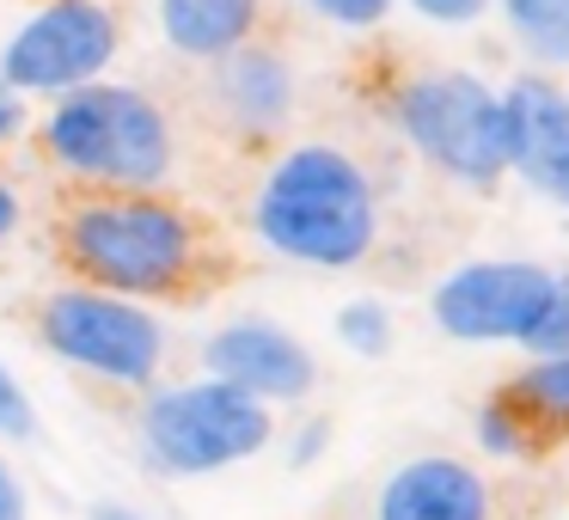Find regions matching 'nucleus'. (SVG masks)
<instances>
[{
    "label": "nucleus",
    "instance_id": "1",
    "mask_svg": "<svg viewBox=\"0 0 569 520\" xmlns=\"http://www.w3.org/2000/svg\"><path fill=\"white\" fill-rule=\"evenodd\" d=\"M209 233L153 190H92L62 214V258L99 294L190 300L209 276Z\"/></svg>",
    "mask_w": 569,
    "mask_h": 520
},
{
    "label": "nucleus",
    "instance_id": "2",
    "mask_svg": "<svg viewBox=\"0 0 569 520\" xmlns=\"http://www.w3.org/2000/svg\"><path fill=\"white\" fill-rule=\"evenodd\" d=\"M251 221L263 246L282 258L312 263V270H349L368 258L380 233V202L356 153L331 141H300L263 172Z\"/></svg>",
    "mask_w": 569,
    "mask_h": 520
},
{
    "label": "nucleus",
    "instance_id": "3",
    "mask_svg": "<svg viewBox=\"0 0 569 520\" xmlns=\"http://www.w3.org/2000/svg\"><path fill=\"white\" fill-rule=\"evenodd\" d=\"M38 148L62 172L87 178L92 190H153L172 172V123L136 87L92 80L80 92H62L43 117Z\"/></svg>",
    "mask_w": 569,
    "mask_h": 520
},
{
    "label": "nucleus",
    "instance_id": "4",
    "mask_svg": "<svg viewBox=\"0 0 569 520\" xmlns=\"http://www.w3.org/2000/svg\"><path fill=\"white\" fill-rule=\"evenodd\" d=\"M136 429L153 471H166V478H209V471H227L239 459H258L276 434V417L270 404L202 373V380L153 392L141 404Z\"/></svg>",
    "mask_w": 569,
    "mask_h": 520
},
{
    "label": "nucleus",
    "instance_id": "5",
    "mask_svg": "<svg viewBox=\"0 0 569 520\" xmlns=\"http://www.w3.org/2000/svg\"><path fill=\"white\" fill-rule=\"evenodd\" d=\"M392 117L405 141L471 190H496L508 178V141H502V92H490L466 68H435L398 87Z\"/></svg>",
    "mask_w": 569,
    "mask_h": 520
},
{
    "label": "nucleus",
    "instance_id": "6",
    "mask_svg": "<svg viewBox=\"0 0 569 520\" xmlns=\"http://www.w3.org/2000/svg\"><path fill=\"white\" fill-rule=\"evenodd\" d=\"M38 337L68 368L111 386H148L166 361V331L148 307L99 294V288H62L38 307Z\"/></svg>",
    "mask_w": 569,
    "mask_h": 520
},
{
    "label": "nucleus",
    "instance_id": "7",
    "mask_svg": "<svg viewBox=\"0 0 569 520\" xmlns=\"http://www.w3.org/2000/svg\"><path fill=\"white\" fill-rule=\"evenodd\" d=\"M117 19L104 0H50L0 50V80L26 92H80L111 68Z\"/></svg>",
    "mask_w": 569,
    "mask_h": 520
},
{
    "label": "nucleus",
    "instance_id": "8",
    "mask_svg": "<svg viewBox=\"0 0 569 520\" xmlns=\"http://www.w3.org/2000/svg\"><path fill=\"white\" fill-rule=\"evenodd\" d=\"M545 294H551V270H539V263H459L453 276L435 282L429 319L453 343H527V331L545 312Z\"/></svg>",
    "mask_w": 569,
    "mask_h": 520
},
{
    "label": "nucleus",
    "instance_id": "9",
    "mask_svg": "<svg viewBox=\"0 0 569 520\" xmlns=\"http://www.w3.org/2000/svg\"><path fill=\"white\" fill-rule=\"evenodd\" d=\"M209 380L258 398V404H300L319 386V361L300 337H288L270 319H233L202 343Z\"/></svg>",
    "mask_w": 569,
    "mask_h": 520
},
{
    "label": "nucleus",
    "instance_id": "10",
    "mask_svg": "<svg viewBox=\"0 0 569 520\" xmlns=\"http://www.w3.org/2000/svg\"><path fill=\"white\" fill-rule=\"evenodd\" d=\"M502 141L508 172L545 202L569 209V92L545 74H520L502 92Z\"/></svg>",
    "mask_w": 569,
    "mask_h": 520
},
{
    "label": "nucleus",
    "instance_id": "11",
    "mask_svg": "<svg viewBox=\"0 0 569 520\" xmlns=\"http://www.w3.org/2000/svg\"><path fill=\"white\" fill-rule=\"evenodd\" d=\"M373 520H496V490L471 459L417 453L380 478Z\"/></svg>",
    "mask_w": 569,
    "mask_h": 520
},
{
    "label": "nucleus",
    "instance_id": "12",
    "mask_svg": "<svg viewBox=\"0 0 569 520\" xmlns=\"http://www.w3.org/2000/svg\"><path fill=\"white\" fill-rule=\"evenodd\" d=\"M214 92H221V111L233 117L239 136H270L295 104V74L270 43H246V50L221 56Z\"/></svg>",
    "mask_w": 569,
    "mask_h": 520
},
{
    "label": "nucleus",
    "instance_id": "13",
    "mask_svg": "<svg viewBox=\"0 0 569 520\" xmlns=\"http://www.w3.org/2000/svg\"><path fill=\"white\" fill-rule=\"evenodd\" d=\"M160 31L172 50L197 56V62H221L251 43L258 0H160Z\"/></svg>",
    "mask_w": 569,
    "mask_h": 520
},
{
    "label": "nucleus",
    "instance_id": "14",
    "mask_svg": "<svg viewBox=\"0 0 569 520\" xmlns=\"http://www.w3.org/2000/svg\"><path fill=\"white\" fill-rule=\"evenodd\" d=\"M502 404L527 422L532 447L569 441V349L563 356H532L527 368L502 386Z\"/></svg>",
    "mask_w": 569,
    "mask_h": 520
},
{
    "label": "nucleus",
    "instance_id": "15",
    "mask_svg": "<svg viewBox=\"0 0 569 520\" xmlns=\"http://www.w3.org/2000/svg\"><path fill=\"white\" fill-rule=\"evenodd\" d=\"M502 26L539 68H569V0H496Z\"/></svg>",
    "mask_w": 569,
    "mask_h": 520
},
{
    "label": "nucleus",
    "instance_id": "16",
    "mask_svg": "<svg viewBox=\"0 0 569 520\" xmlns=\"http://www.w3.org/2000/svg\"><path fill=\"white\" fill-rule=\"evenodd\" d=\"M337 343L356 349V356H386L392 349V312L380 307V300H349L343 312H337Z\"/></svg>",
    "mask_w": 569,
    "mask_h": 520
},
{
    "label": "nucleus",
    "instance_id": "17",
    "mask_svg": "<svg viewBox=\"0 0 569 520\" xmlns=\"http://www.w3.org/2000/svg\"><path fill=\"white\" fill-rule=\"evenodd\" d=\"M478 447L490 459H527V453H539V447H532V434H527V422L502 404V392L478 410Z\"/></svg>",
    "mask_w": 569,
    "mask_h": 520
},
{
    "label": "nucleus",
    "instance_id": "18",
    "mask_svg": "<svg viewBox=\"0 0 569 520\" xmlns=\"http://www.w3.org/2000/svg\"><path fill=\"white\" fill-rule=\"evenodd\" d=\"M527 356H563L569 349V263L563 270H551V294H545V312L539 324L527 331Z\"/></svg>",
    "mask_w": 569,
    "mask_h": 520
},
{
    "label": "nucleus",
    "instance_id": "19",
    "mask_svg": "<svg viewBox=\"0 0 569 520\" xmlns=\"http://www.w3.org/2000/svg\"><path fill=\"white\" fill-rule=\"evenodd\" d=\"M38 434V410H31V392L13 380V368L0 361V441H31Z\"/></svg>",
    "mask_w": 569,
    "mask_h": 520
},
{
    "label": "nucleus",
    "instance_id": "20",
    "mask_svg": "<svg viewBox=\"0 0 569 520\" xmlns=\"http://www.w3.org/2000/svg\"><path fill=\"white\" fill-rule=\"evenodd\" d=\"M300 7H312L319 19H331V26H343V31H368L392 13V0H300Z\"/></svg>",
    "mask_w": 569,
    "mask_h": 520
},
{
    "label": "nucleus",
    "instance_id": "21",
    "mask_svg": "<svg viewBox=\"0 0 569 520\" xmlns=\"http://www.w3.org/2000/svg\"><path fill=\"white\" fill-rule=\"evenodd\" d=\"M410 13H422L429 26H471L496 7V0H405Z\"/></svg>",
    "mask_w": 569,
    "mask_h": 520
},
{
    "label": "nucleus",
    "instance_id": "22",
    "mask_svg": "<svg viewBox=\"0 0 569 520\" xmlns=\"http://www.w3.org/2000/svg\"><path fill=\"white\" fill-rule=\"evenodd\" d=\"M0 520H31L26 483L13 478V466H7V459H0Z\"/></svg>",
    "mask_w": 569,
    "mask_h": 520
},
{
    "label": "nucleus",
    "instance_id": "23",
    "mask_svg": "<svg viewBox=\"0 0 569 520\" xmlns=\"http://www.w3.org/2000/svg\"><path fill=\"white\" fill-rule=\"evenodd\" d=\"M19 129H26V99H19L7 80H0V141H13Z\"/></svg>",
    "mask_w": 569,
    "mask_h": 520
},
{
    "label": "nucleus",
    "instance_id": "24",
    "mask_svg": "<svg viewBox=\"0 0 569 520\" xmlns=\"http://www.w3.org/2000/svg\"><path fill=\"white\" fill-rule=\"evenodd\" d=\"M325 434H331V429H325V422L312 417L307 429H300V447H288V459H295V466H312V459L325 453Z\"/></svg>",
    "mask_w": 569,
    "mask_h": 520
},
{
    "label": "nucleus",
    "instance_id": "25",
    "mask_svg": "<svg viewBox=\"0 0 569 520\" xmlns=\"http://www.w3.org/2000/svg\"><path fill=\"white\" fill-rule=\"evenodd\" d=\"M13 233H19V190L0 178V246H7Z\"/></svg>",
    "mask_w": 569,
    "mask_h": 520
},
{
    "label": "nucleus",
    "instance_id": "26",
    "mask_svg": "<svg viewBox=\"0 0 569 520\" xmlns=\"http://www.w3.org/2000/svg\"><path fill=\"white\" fill-rule=\"evenodd\" d=\"M87 520H148V514H141V508H123V502H92Z\"/></svg>",
    "mask_w": 569,
    "mask_h": 520
}]
</instances>
